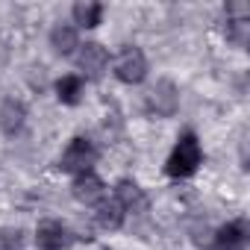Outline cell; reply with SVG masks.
I'll list each match as a JSON object with an SVG mask.
<instances>
[{
	"mask_svg": "<svg viewBox=\"0 0 250 250\" xmlns=\"http://www.w3.org/2000/svg\"><path fill=\"white\" fill-rule=\"evenodd\" d=\"M106 62H109V53H106L103 44H97V42L80 44V50H77V65H80L88 77H100V74L106 71Z\"/></svg>",
	"mask_w": 250,
	"mask_h": 250,
	"instance_id": "obj_7",
	"label": "cell"
},
{
	"mask_svg": "<svg viewBox=\"0 0 250 250\" xmlns=\"http://www.w3.org/2000/svg\"><path fill=\"white\" fill-rule=\"evenodd\" d=\"M145 74H147V59H145L142 47L124 44L118 50V59H115V77L127 85H136V83L145 80Z\"/></svg>",
	"mask_w": 250,
	"mask_h": 250,
	"instance_id": "obj_2",
	"label": "cell"
},
{
	"mask_svg": "<svg viewBox=\"0 0 250 250\" xmlns=\"http://www.w3.org/2000/svg\"><path fill=\"white\" fill-rule=\"evenodd\" d=\"M94 218H97V224L103 227V229H118L121 224H124V209H121V203L115 200V197H103L100 203H97V212H94Z\"/></svg>",
	"mask_w": 250,
	"mask_h": 250,
	"instance_id": "obj_12",
	"label": "cell"
},
{
	"mask_svg": "<svg viewBox=\"0 0 250 250\" xmlns=\"http://www.w3.org/2000/svg\"><path fill=\"white\" fill-rule=\"evenodd\" d=\"M24 247V232L15 227H3L0 229V250H21Z\"/></svg>",
	"mask_w": 250,
	"mask_h": 250,
	"instance_id": "obj_16",
	"label": "cell"
},
{
	"mask_svg": "<svg viewBox=\"0 0 250 250\" xmlns=\"http://www.w3.org/2000/svg\"><path fill=\"white\" fill-rule=\"evenodd\" d=\"M180 109V91L171 80H159L147 94V112L156 118H171Z\"/></svg>",
	"mask_w": 250,
	"mask_h": 250,
	"instance_id": "obj_5",
	"label": "cell"
},
{
	"mask_svg": "<svg viewBox=\"0 0 250 250\" xmlns=\"http://www.w3.org/2000/svg\"><path fill=\"white\" fill-rule=\"evenodd\" d=\"M24 121H27V106L15 97L3 100V106H0V130L6 136H18L24 130Z\"/></svg>",
	"mask_w": 250,
	"mask_h": 250,
	"instance_id": "obj_10",
	"label": "cell"
},
{
	"mask_svg": "<svg viewBox=\"0 0 250 250\" xmlns=\"http://www.w3.org/2000/svg\"><path fill=\"white\" fill-rule=\"evenodd\" d=\"M36 244L39 250H65L71 244V232L59 221H42L36 229Z\"/></svg>",
	"mask_w": 250,
	"mask_h": 250,
	"instance_id": "obj_6",
	"label": "cell"
},
{
	"mask_svg": "<svg viewBox=\"0 0 250 250\" xmlns=\"http://www.w3.org/2000/svg\"><path fill=\"white\" fill-rule=\"evenodd\" d=\"M200 162H203V147H200L197 136L188 130V133H183L177 139V145H174V150H171V156L165 162V171L174 180H186V177H191L197 171Z\"/></svg>",
	"mask_w": 250,
	"mask_h": 250,
	"instance_id": "obj_1",
	"label": "cell"
},
{
	"mask_svg": "<svg viewBox=\"0 0 250 250\" xmlns=\"http://www.w3.org/2000/svg\"><path fill=\"white\" fill-rule=\"evenodd\" d=\"M50 44H53V50L62 53V56L74 53V47H80V42H77V30L68 27V24L53 27V33H50Z\"/></svg>",
	"mask_w": 250,
	"mask_h": 250,
	"instance_id": "obj_13",
	"label": "cell"
},
{
	"mask_svg": "<svg viewBox=\"0 0 250 250\" xmlns=\"http://www.w3.org/2000/svg\"><path fill=\"white\" fill-rule=\"evenodd\" d=\"M224 18H227V39L238 47H244L250 42V3L247 0H232L224 9Z\"/></svg>",
	"mask_w": 250,
	"mask_h": 250,
	"instance_id": "obj_4",
	"label": "cell"
},
{
	"mask_svg": "<svg viewBox=\"0 0 250 250\" xmlns=\"http://www.w3.org/2000/svg\"><path fill=\"white\" fill-rule=\"evenodd\" d=\"M80 94H83V80H80V77L68 74V77H62V80L56 83V97H59L62 103L74 106V103L80 100Z\"/></svg>",
	"mask_w": 250,
	"mask_h": 250,
	"instance_id": "obj_15",
	"label": "cell"
},
{
	"mask_svg": "<svg viewBox=\"0 0 250 250\" xmlns=\"http://www.w3.org/2000/svg\"><path fill=\"white\" fill-rule=\"evenodd\" d=\"M103 250H109V247H103Z\"/></svg>",
	"mask_w": 250,
	"mask_h": 250,
	"instance_id": "obj_17",
	"label": "cell"
},
{
	"mask_svg": "<svg viewBox=\"0 0 250 250\" xmlns=\"http://www.w3.org/2000/svg\"><path fill=\"white\" fill-rule=\"evenodd\" d=\"M71 15H74V21L80 24V27H97L100 24V18H103V6L100 3H77L74 9H71Z\"/></svg>",
	"mask_w": 250,
	"mask_h": 250,
	"instance_id": "obj_14",
	"label": "cell"
},
{
	"mask_svg": "<svg viewBox=\"0 0 250 250\" xmlns=\"http://www.w3.org/2000/svg\"><path fill=\"white\" fill-rule=\"evenodd\" d=\"M94 162H97L94 145H91L88 139L77 136V139H71V145L65 147V153H62V159H59V168L68 171V174H85V171H91Z\"/></svg>",
	"mask_w": 250,
	"mask_h": 250,
	"instance_id": "obj_3",
	"label": "cell"
},
{
	"mask_svg": "<svg viewBox=\"0 0 250 250\" xmlns=\"http://www.w3.org/2000/svg\"><path fill=\"white\" fill-rule=\"evenodd\" d=\"M71 191H74V197H77L80 203H85V206H97V203L103 200V194H106V188H103L100 177H94L91 171L77 174V180H74Z\"/></svg>",
	"mask_w": 250,
	"mask_h": 250,
	"instance_id": "obj_8",
	"label": "cell"
},
{
	"mask_svg": "<svg viewBox=\"0 0 250 250\" xmlns=\"http://www.w3.org/2000/svg\"><path fill=\"white\" fill-rule=\"evenodd\" d=\"M115 200L121 203L124 212H142V209L147 206L145 191H142L133 180H121V183L115 186Z\"/></svg>",
	"mask_w": 250,
	"mask_h": 250,
	"instance_id": "obj_11",
	"label": "cell"
},
{
	"mask_svg": "<svg viewBox=\"0 0 250 250\" xmlns=\"http://www.w3.org/2000/svg\"><path fill=\"white\" fill-rule=\"evenodd\" d=\"M247 247V221H229L215 232V250H244Z\"/></svg>",
	"mask_w": 250,
	"mask_h": 250,
	"instance_id": "obj_9",
	"label": "cell"
}]
</instances>
